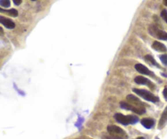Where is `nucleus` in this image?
Wrapping results in <instances>:
<instances>
[{
  "label": "nucleus",
  "mask_w": 167,
  "mask_h": 139,
  "mask_svg": "<svg viewBox=\"0 0 167 139\" xmlns=\"http://www.w3.org/2000/svg\"><path fill=\"white\" fill-rule=\"evenodd\" d=\"M127 103L122 102L120 103V106L122 109L131 110L139 115H142L145 113L146 110H145V107L144 105V103H142L136 96L133 94H130V95H127Z\"/></svg>",
  "instance_id": "nucleus-1"
},
{
  "label": "nucleus",
  "mask_w": 167,
  "mask_h": 139,
  "mask_svg": "<svg viewBox=\"0 0 167 139\" xmlns=\"http://www.w3.org/2000/svg\"><path fill=\"white\" fill-rule=\"evenodd\" d=\"M108 133L112 139H127V134L124 130L117 125L108 126Z\"/></svg>",
  "instance_id": "nucleus-2"
},
{
  "label": "nucleus",
  "mask_w": 167,
  "mask_h": 139,
  "mask_svg": "<svg viewBox=\"0 0 167 139\" xmlns=\"http://www.w3.org/2000/svg\"><path fill=\"white\" fill-rule=\"evenodd\" d=\"M115 120L118 121V123L122 124L123 125H134L138 122L139 118L135 116H124L121 113H117L114 115Z\"/></svg>",
  "instance_id": "nucleus-3"
},
{
  "label": "nucleus",
  "mask_w": 167,
  "mask_h": 139,
  "mask_svg": "<svg viewBox=\"0 0 167 139\" xmlns=\"http://www.w3.org/2000/svg\"><path fill=\"white\" fill-rule=\"evenodd\" d=\"M133 91L136 93V94H138L139 96L142 97L143 99H144L147 101L149 102H153V103H157L159 101V98L155 96L153 94H152L151 92H149L148 90H140V89H136L134 88Z\"/></svg>",
  "instance_id": "nucleus-4"
},
{
  "label": "nucleus",
  "mask_w": 167,
  "mask_h": 139,
  "mask_svg": "<svg viewBox=\"0 0 167 139\" xmlns=\"http://www.w3.org/2000/svg\"><path fill=\"white\" fill-rule=\"evenodd\" d=\"M149 33L153 37H155L161 40H167V33L162 30H160L155 25H151L149 28Z\"/></svg>",
  "instance_id": "nucleus-5"
},
{
  "label": "nucleus",
  "mask_w": 167,
  "mask_h": 139,
  "mask_svg": "<svg viewBox=\"0 0 167 139\" xmlns=\"http://www.w3.org/2000/svg\"><path fill=\"white\" fill-rule=\"evenodd\" d=\"M135 68L138 72L141 73V74H144V75H148V76H154V74L153 72L149 70L147 67H145L144 65L141 64V63H137L135 65Z\"/></svg>",
  "instance_id": "nucleus-6"
},
{
  "label": "nucleus",
  "mask_w": 167,
  "mask_h": 139,
  "mask_svg": "<svg viewBox=\"0 0 167 139\" xmlns=\"http://www.w3.org/2000/svg\"><path fill=\"white\" fill-rule=\"evenodd\" d=\"M0 24H2L7 29H12L16 26L15 23L12 20L4 17V16H0Z\"/></svg>",
  "instance_id": "nucleus-7"
},
{
  "label": "nucleus",
  "mask_w": 167,
  "mask_h": 139,
  "mask_svg": "<svg viewBox=\"0 0 167 139\" xmlns=\"http://www.w3.org/2000/svg\"><path fill=\"white\" fill-rule=\"evenodd\" d=\"M135 82L137 83V84H139V85H148L149 86H150L152 89H153L154 88L153 84L149 81V80H148L147 78L144 77V76H136V78H135Z\"/></svg>",
  "instance_id": "nucleus-8"
},
{
  "label": "nucleus",
  "mask_w": 167,
  "mask_h": 139,
  "mask_svg": "<svg viewBox=\"0 0 167 139\" xmlns=\"http://www.w3.org/2000/svg\"><path fill=\"white\" fill-rule=\"evenodd\" d=\"M152 47H153V49L155 50H157V51H159V52H166V46L162 44V42H154L153 43V45H152Z\"/></svg>",
  "instance_id": "nucleus-9"
},
{
  "label": "nucleus",
  "mask_w": 167,
  "mask_h": 139,
  "mask_svg": "<svg viewBox=\"0 0 167 139\" xmlns=\"http://www.w3.org/2000/svg\"><path fill=\"white\" fill-rule=\"evenodd\" d=\"M167 124V107L165 108L164 112L162 114L161 119L159 121V124H158V129H162L164 126Z\"/></svg>",
  "instance_id": "nucleus-10"
},
{
  "label": "nucleus",
  "mask_w": 167,
  "mask_h": 139,
  "mask_svg": "<svg viewBox=\"0 0 167 139\" xmlns=\"http://www.w3.org/2000/svg\"><path fill=\"white\" fill-rule=\"evenodd\" d=\"M143 126H144L146 129H151L154 125V121L150 118H144L141 121Z\"/></svg>",
  "instance_id": "nucleus-11"
},
{
  "label": "nucleus",
  "mask_w": 167,
  "mask_h": 139,
  "mask_svg": "<svg viewBox=\"0 0 167 139\" xmlns=\"http://www.w3.org/2000/svg\"><path fill=\"white\" fill-rule=\"evenodd\" d=\"M0 12H3V13L7 14L8 16H11L12 17H16L18 16V12L17 10L16 9H9V10H6V9H3L0 7Z\"/></svg>",
  "instance_id": "nucleus-12"
},
{
  "label": "nucleus",
  "mask_w": 167,
  "mask_h": 139,
  "mask_svg": "<svg viewBox=\"0 0 167 139\" xmlns=\"http://www.w3.org/2000/svg\"><path fill=\"white\" fill-rule=\"evenodd\" d=\"M144 60L149 64H152V65H153V66H157V67H159V64L157 63V61L155 60V59L152 56V55H145L144 56Z\"/></svg>",
  "instance_id": "nucleus-13"
},
{
  "label": "nucleus",
  "mask_w": 167,
  "mask_h": 139,
  "mask_svg": "<svg viewBox=\"0 0 167 139\" xmlns=\"http://www.w3.org/2000/svg\"><path fill=\"white\" fill-rule=\"evenodd\" d=\"M0 6L5 8H8L11 6V2L10 0H0Z\"/></svg>",
  "instance_id": "nucleus-14"
},
{
  "label": "nucleus",
  "mask_w": 167,
  "mask_h": 139,
  "mask_svg": "<svg viewBox=\"0 0 167 139\" xmlns=\"http://www.w3.org/2000/svg\"><path fill=\"white\" fill-rule=\"evenodd\" d=\"M160 59H161V61L162 62V63L167 67V54H164L160 55Z\"/></svg>",
  "instance_id": "nucleus-15"
},
{
  "label": "nucleus",
  "mask_w": 167,
  "mask_h": 139,
  "mask_svg": "<svg viewBox=\"0 0 167 139\" xmlns=\"http://www.w3.org/2000/svg\"><path fill=\"white\" fill-rule=\"evenodd\" d=\"M161 16H162V17L163 18V20L167 23V11L166 10H163L162 12V13H161Z\"/></svg>",
  "instance_id": "nucleus-16"
},
{
  "label": "nucleus",
  "mask_w": 167,
  "mask_h": 139,
  "mask_svg": "<svg viewBox=\"0 0 167 139\" xmlns=\"http://www.w3.org/2000/svg\"><path fill=\"white\" fill-rule=\"evenodd\" d=\"M13 2L16 5V6H19V5L22 3V0H13Z\"/></svg>",
  "instance_id": "nucleus-17"
},
{
  "label": "nucleus",
  "mask_w": 167,
  "mask_h": 139,
  "mask_svg": "<svg viewBox=\"0 0 167 139\" xmlns=\"http://www.w3.org/2000/svg\"><path fill=\"white\" fill-rule=\"evenodd\" d=\"M163 95H164L165 99L167 100V87L166 88H165V89H164V90H163Z\"/></svg>",
  "instance_id": "nucleus-18"
},
{
  "label": "nucleus",
  "mask_w": 167,
  "mask_h": 139,
  "mask_svg": "<svg viewBox=\"0 0 167 139\" xmlns=\"http://www.w3.org/2000/svg\"><path fill=\"white\" fill-rule=\"evenodd\" d=\"M3 28L0 27V35H3Z\"/></svg>",
  "instance_id": "nucleus-19"
},
{
  "label": "nucleus",
  "mask_w": 167,
  "mask_h": 139,
  "mask_svg": "<svg viewBox=\"0 0 167 139\" xmlns=\"http://www.w3.org/2000/svg\"><path fill=\"white\" fill-rule=\"evenodd\" d=\"M163 3L167 7V0H163Z\"/></svg>",
  "instance_id": "nucleus-20"
},
{
  "label": "nucleus",
  "mask_w": 167,
  "mask_h": 139,
  "mask_svg": "<svg viewBox=\"0 0 167 139\" xmlns=\"http://www.w3.org/2000/svg\"><path fill=\"white\" fill-rule=\"evenodd\" d=\"M136 139H144V138H143V137H139V138H137Z\"/></svg>",
  "instance_id": "nucleus-21"
},
{
  "label": "nucleus",
  "mask_w": 167,
  "mask_h": 139,
  "mask_svg": "<svg viewBox=\"0 0 167 139\" xmlns=\"http://www.w3.org/2000/svg\"><path fill=\"white\" fill-rule=\"evenodd\" d=\"M155 139H159V138H155Z\"/></svg>",
  "instance_id": "nucleus-22"
},
{
  "label": "nucleus",
  "mask_w": 167,
  "mask_h": 139,
  "mask_svg": "<svg viewBox=\"0 0 167 139\" xmlns=\"http://www.w3.org/2000/svg\"><path fill=\"white\" fill-rule=\"evenodd\" d=\"M32 1H36V0H32Z\"/></svg>",
  "instance_id": "nucleus-23"
}]
</instances>
